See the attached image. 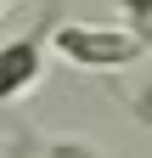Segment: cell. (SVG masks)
Returning <instances> with one entry per match:
<instances>
[{
	"instance_id": "cell-1",
	"label": "cell",
	"mask_w": 152,
	"mask_h": 158,
	"mask_svg": "<svg viewBox=\"0 0 152 158\" xmlns=\"http://www.w3.org/2000/svg\"><path fill=\"white\" fill-rule=\"evenodd\" d=\"M51 51L62 56V62H73V68H102V73H113V68L141 62L152 45H146L135 28H124V23H56Z\"/></svg>"
},
{
	"instance_id": "cell-4",
	"label": "cell",
	"mask_w": 152,
	"mask_h": 158,
	"mask_svg": "<svg viewBox=\"0 0 152 158\" xmlns=\"http://www.w3.org/2000/svg\"><path fill=\"white\" fill-rule=\"evenodd\" d=\"M118 11H124V28H135L152 45V0H118Z\"/></svg>"
},
{
	"instance_id": "cell-3",
	"label": "cell",
	"mask_w": 152,
	"mask_h": 158,
	"mask_svg": "<svg viewBox=\"0 0 152 158\" xmlns=\"http://www.w3.org/2000/svg\"><path fill=\"white\" fill-rule=\"evenodd\" d=\"M34 158H102V147L73 141V135H51V141H40V147H34Z\"/></svg>"
},
{
	"instance_id": "cell-2",
	"label": "cell",
	"mask_w": 152,
	"mask_h": 158,
	"mask_svg": "<svg viewBox=\"0 0 152 158\" xmlns=\"http://www.w3.org/2000/svg\"><path fill=\"white\" fill-rule=\"evenodd\" d=\"M51 34H56V23H40L34 34H23V40L6 45V56H0V96H6V102H17V96L40 79V62L51 51Z\"/></svg>"
}]
</instances>
